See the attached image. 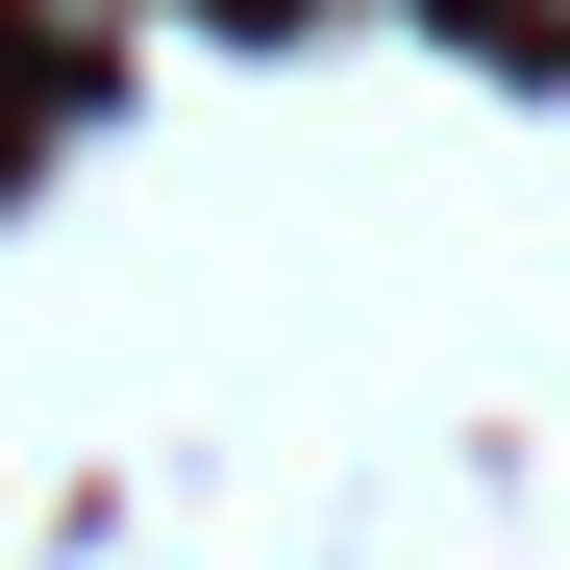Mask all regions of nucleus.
Here are the masks:
<instances>
[{"mask_svg":"<svg viewBox=\"0 0 570 570\" xmlns=\"http://www.w3.org/2000/svg\"><path fill=\"white\" fill-rule=\"evenodd\" d=\"M521 26H546V50H570V0H521Z\"/></svg>","mask_w":570,"mask_h":570,"instance_id":"obj_1","label":"nucleus"}]
</instances>
